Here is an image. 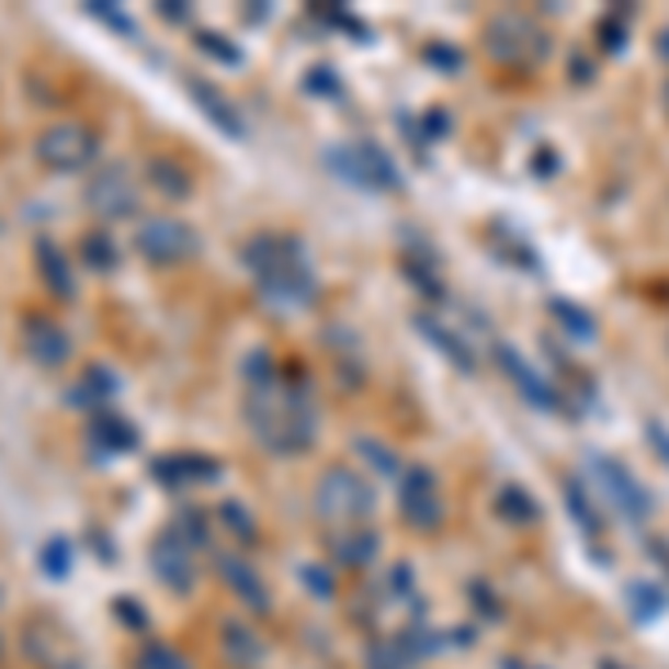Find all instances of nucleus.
Wrapping results in <instances>:
<instances>
[{"mask_svg":"<svg viewBox=\"0 0 669 669\" xmlns=\"http://www.w3.org/2000/svg\"><path fill=\"white\" fill-rule=\"evenodd\" d=\"M224 647H228V656H233L237 665H254V660H263L259 638H254L241 621H228V625H224Z\"/></svg>","mask_w":669,"mask_h":669,"instance_id":"obj_21","label":"nucleus"},{"mask_svg":"<svg viewBox=\"0 0 669 669\" xmlns=\"http://www.w3.org/2000/svg\"><path fill=\"white\" fill-rule=\"evenodd\" d=\"M196 45H201V54H211V58H219V63H228V67H237V63H241V49H237V45H228L219 32H201V36H196Z\"/></svg>","mask_w":669,"mask_h":669,"instance_id":"obj_31","label":"nucleus"},{"mask_svg":"<svg viewBox=\"0 0 669 669\" xmlns=\"http://www.w3.org/2000/svg\"><path fill=\"white\" fill-rule=\"evenodd\" d=\"M401 513H407V522L433 531L442 522V500H438V478L429 474V468H411L407 478H401Z\"/></svg>","mask_w":669,"mask_h":669,"instance_id":"obj_13","label":"nucleus"},{"mask_svg":"<svg viewBox=\"0 0 669 669\" xmlns=\"http://www.w3.org/2000/svg\"><path fill=\"white\" fill-rule=\"evenodd\" d=\"M112 608H116V616H121V625H134V630H144V625H148V616H144V608H139V602H134V598H116V602H112Z\"/></svg>","mask_w":669,"mask_h":669,"instance_id":"obj_35","label":"nucleus"},{"mask_svg":"<svg viewBox=\"0 0 669 669\" xmlns=\"http://www.w3.org/2000/svg\"><path fill=\"white\" fill-rule=\"evenodd\" d=\"M660 49H665V54H669V32H665V36H660Z\"/></svg>","mask_w":669,"mask_h":669,"instance_id":"obj_39","label":"nucleus"},{"mask_svg":"<svg viewBox=\"0 0 669 669\" xmlns=\"http://www.w3.org/2000/svg\"><path fill=\"white\" fill-rule=\"evenodd\" d=\"M86 14L99 19V23H107V27L121 32V36H134V41H139V27H134V19H129L121 5H112V0H94V5H86Z\"/></svg>","mask_w":669,"mask_h":669,"instance_id":"obj_26","label":"nucleus"},{"mask_svg":"<svg viewBox=\"0 0 669 669\" xmlns=\"http://www.w3.org/2000/svg\"><path fill=\"white\" fill-rule=\"evenodd\" d=\"M608 669H621V665H608Z\"/></svg>","mask_w":669,"mask_h":669,"instance_id":"obj_40","label":"nucleus"},{"mask_svg":"<svg viewBox=\"0 0 669 669\" xmlns=\"http://www.w3.org/2000/svg\"><path fill=\"white\" fill-rule=\"evenodd\" d=\"M358 455L362 460H371L375 464V474H401V460H397V451H388V446H379V442H371V438H362L358 442Z\"/></svg>","mask_w":669,"mask_h":669,"instance_id":"obj_28","label":"nucleus"},{"mask_svg":"<svg viewBox=\"0 0 669 669\" xmlns=\"http://www.w3.org/2000/svg\"><path fill=\"white\" fill-rule=\"evenodd\" d=\"M41 571H45L49 580H63L67 571H72V541H67V535H54V541H45V549H41Z\"/></svg>","mask_w":669,"mask_h":669,"instance_id":"obj_24","label":"nucleus"},{"mask_svg":"<svg viewBox=\"0 0 669 669\" xmlns=\"http://www.w3.org/2000/svg\"><path fill=\"white\" fill-rule=\"evenodd\" d=\"M121 393V379L99 362V366H86V375L67 388V407H77V411H103L107 407V397H116Z\"/></svg>","mask_w":669,"mask_h":669,"instance_id":"obj_16","label":"nucleus"},{"mask_svg":"<svg viewBox=\"0 0 669 669\" xmlns=\"http://www.w3.org/2000/svg\"><path fill=\"white\" fill-rule=\"evenodd\" d=\"M81 254H86V263L94 268V273H112V268L121 263V259H116L112 237H107V233H99V228H90V233L81 237Z\"/></svg>","mask_w":669,"mask_h":669,"instance_id":"obj_22","label":"nucleus"},{"mask_svg":"<svg viewBox=\"0 0 669 669\" xmlns=\"http://www.w3.org/2000/svg\"><path fill=\"white\" fill-rule=\"evenodd\" d=\"M246 424L277 455H299L317 442L313 397L299 384V375H282V371L263 384H246Z\"/></svg>","mask_w":669,"mask_h":669,"instance_id":"obj_1","label":"nucleus"},{"mask_svg":"<svg viewBox=\"0 0 669 669\" xmlns=\"http://www.w3.org/2000/svg\"><path fill=\"white\" fill-rule=\"evenodd\" d=\"M304 90H308V94H340V81H334L330 67H317V72H308Z\"/></svg>","mask_w":669,"mask_h":669,"instance_id":"obj_34","label":"nucleus"},{"mask_svg":"<svg viewBox=\"0 0 669 669\" xmlns=\"http://www.w3.org/2000/svg\"><path fill=\"white\" fill-rule=\"evenodd\" d=\"M86 206L99 219H129L139 211V183H134V170L125 161H107L99 166V174L86 183Z\"/></svg>","mask_w":669,"mask_h":669,"instance_id":"obj_7","label":"nucleus"},{"mask_svg":"<svg viewBox=\"0 0 669 669\" xmlns=\"http://www.w3.org/2000/svg\"><path fill=\"white\" fill-rule=\"evenodd\" d=\"M219 576H224V585L241 598V608H250V612H268V585L254 576V567L250 563H241V558H219Z\"/></svg>","mask_w":669,"mask_h":669,"instance_id":"obj_18","label":"nucleus"},{"mask_svg":"<svg viewBox=\"0 0 669 669\" xmlns=\"http://www.w3.org/2000/svg\"><path fill=\"white\" fill-rule=\"evenodd\" d=\"M317 513L330 522H362L375 513V491L358 468H326L317 483Z\"/></svg>","mask_w":669,"mask_h":669,"instance_id":"obj_4","label":"nucleus"},{"mask_svg":"<svg viewBox=\"0 0 669 669\" xmlns=\"http://www.w3.org/2000/svg\"><path fill=\"white\" fill-rule=\"evenodd\" d=\"M416 326H420V334H424V340H433L460 371H474V353H468L464 349V340H460V334H451L442 321H433V317H416Z\"/></svg>","mask_w":669,"mask_h":669,"instance_id":"obj_19","label":"nucleus"},{"mask_svg":"<svg viewBox=\"0 0 669 669\" xmlns=\"http://www.w3.org/2000/svg\"><path fill=\"white\" fill-rule=\"evenodd\" d=\"M152 478L170 491L179 487H201V483H215L219 478V460L201 455V451H174V455H157L152 460Z\"/></svg>","mask_w":669,"mask_h":669,"instance_id":"obj_11","label":"nucleus"},{"mask_svg":"<svg viewBox=\"0 0 669 669\" xmlns=\"http://www.w3.org/2000/svg\"><path fill=\"white\" fill-rule=\"evenodd\" d=\"M304 585H308V589H317L321 598H330V593H334V585L326 580V571H321V567H304Z\"/></svg>","mask_w":669,"mask_h":669,"instance_id":"obj_37","label":"nucleus"},{"mask_svg":"<svg viewBox=\"0 0 669 669\" xmlns=\"http://www.w3.org/2000/svg\"><path fill=\"white\" fill-rule=\"evenodd\" d=\"M563 491H567V500H571V513H576V518L585 522V531H593V535H598L602 518L593 513V504H589V496L580 491V483H576V478H567V487H563Z\"/></svg>","mask_w":669,"mask_h":669,"instance_id":"obj_30","label":"nucleus"},{"mask_svg":"<svg viewBox=\"0 0 669 669\" xmlns=\"http://www.w3.org/2000/svg\"><path fill=\"white\" fill-rule=\"evenodd\" d=\"M134 250H139L148 263H157V268H170V263H188L201 250V237L183 219L152 215V219H144L139 228H134Z\"/></svg>","mask_w":669,"mask_h":669,"instance_id":"obj_6","label":"nucleus"},{"mask_svg":"<svg viewBox=\"0 0 669 669\" xmlns=\"http://www.w3.org/2000/svg\"><path fill=\"white\" fill-rule=\"evenodd\" d=\"M99 157V134L86 121H54L36 134V161L54 174H77L94 166Z\"/></svg>","mask_w":669,"mask_h":669,"instance_id":"obj_3","label":"nucleus"},{"mask_svg":"<svg viewBox=\"0 0 669 669\" xmlns=\"http://www.w3.org/2000/svg\"><path fill=\"white\" fill-rule=\"evenodd\" d=\"M549 308H554V317L576 334V340H593V317H589L585 308H576V304H567V299H554Z\"/></svg>","mask_w":669,"mask_h":669,"instance_id":"obj_27","label":"nucleus"},{"mask_svg":"<svg viewBox=\"0 0 669 669\" xmlns=\"http://www.w3.org/2000/svg\"><path fill=\"white\" fill-rule=\"evenodd\" d=\"M326 161H330L334 174H340L344 183H353V188H366V192H401L397 166L375 144H340V148L326 152Z\"/></svg>","mask_w":669,"mask_h":669,"instance_id":"obj_5","label":"nucleus"},{"mask_svg":"<svg viewBox=\"0 0 669 669\" xmlns=\"http://www.w3.org/2000/svg\"><path fill=\"white\" fill-rule=\"evenodd\" d=\"M496 358H500V371L518 384V393L531 401V407H541V411H558V393H554V384L535 371L513 344H496Z\"/></svg>","mask_w":669,"mask_h":669,"instance_id":"obj_12","label":"nucleus"},{"mask_svg":"<svg viewBox=\"0 0 669 669\" xmlns=\"http://www.w3.org/2000/svg\"><path fill=\"white\" fill-rule=\"evenodd\" d=\"M148 179H152V188H157V192H166V196H174V201H183V196L192 192L188 170H183V166H174V161H166V157H157V161L148 166Z\"/></svg>","mask_w":669,"mask_h":669,"instance_id":"obj_20","label":"nucleus"},{"mask_svg":"<svg viewBox=\"0 0 669 669\" xmlns=\"http://www.w3.org/2000/svg\"><path fill=\"white\" fill-rule=\"evenodd\" d=\"M23 349L45 371H58L67 358H72V340H67V330L54 317H41V313L23 317Z\"/></svg>","mask_w":669,"mask_h":669,"instance_id":"obj_9","label":"nucleus"},{"mask_svg":"<svg viewBox=\"0 0 669 669\" xmlns=\"http://www.w3.org/2000/svg\"><path fill=\"white\" fill-rule=\"evenodd\" d=\"M90 446L99 455H125V451L139 446V429H134L129 420H121V416H112V411H99L90 420Z\"/></svg>","mask_w":669,"mask_h":669,"instance_id":"obj_17","label":"nucleus"},{"mask_svg":"<svg viewBox=\"0 0 669 669\" xmlns=\"http://www.w3.org/2000/svg\"><path fill=\"white\" fill-rule=\"evenodd\" d=\"M375 535L371 531H349L340 545H334V554H340V563H349V567H366L371 558H375Z\"/></svg>","mask_w":669,"mask_h":669,"instance_id":"obj_25","label":"nucleus"},{"mask_svg":"<svg viewBox=\"0 0 669 669\" xmlns=\"http://www.w3.org/2000/svg\"><path fill=\"white\" fill-rule=\"evenodd\" d=\"M134 669H192V665L170 643H144L139 656H134Z\"/></svg>","mask_w":669,"mask_h":669,"instance_id":"obj_23","label":"nucleus"},{"mask_svg":"<svg viewBox=\"0 0 669 669\" xmlns=\"http://www.w3.org/2000/svg\"><path fill=\"white\" fill-rule=\"evenodd\" d=\"M589 474L598 478L602 496H608L612 504H621L625 518H634V522H647L651 518V496L634 483V474H630L625 464H616L612 455H589Z\"/></svg>","mask_w":669,"mask_h":669,"instance_id":"obj_8","label":"nucleus"},{"mask_svg":"<svg viewBox=\"0 0 669 669\" xmlns=\"http://www.w3.org/2000/svg\"><path fill=\"white\" fill-rule=\"evenodd\" d=\"M241 263L254 273L259 291L282 308H308L317 299V277L308 268V254L286 233H254L241 246Z\"/></svg>","mask_w":669,"mask_h":669,"instance_id":"obj_2","label":"nucleus"},{"mask_svg":"<svg viewBox=\"0 0 669 669\" xmlns=\"http://www.w3.org/2000/svg\"><path fill=\"white\" fill-rule=\"evenodd\" d=\"M500 509H504L509 518H518V522L535 518V500H531L526 491H518V487H504V491H500Z\"/></svg>","mask_w":669,"mask_h":669,"instance_id":"obj_33","label":"nucleus"},{"mask_svg":"<svg viewBox=\"0 0 669 669\" xmlns=\"http://www.w3.org/2000/svg\"><path fill=\"white\" fill-rule=\"evenodd\" d=\"M188 94H192V103H196L201 112H206V121H211L219 134H228V139H246V121H241L237 103H233L219 86L201 81V77H188Z\"/></svg>","mask_w":669,"mask_h":669,"instance_id":"obj_14","label":"nucleus"},{"mask_svg":"<svg viewBox=\"0 0 669 669\" xmlns=\"http://www.w3.org/2000/svg\"><path fill=\"white\" fill-rule=\"evenodd\" d=\"M36 268H41V282L54 299L72 304L77 299V277H72V263H67L63 246L49 241V237H36Z\"/></svg>","mask_w":669,"mask_h":669,"instance_id":"obj_15","label":"nucleus"},{"mask_svg":"<svg viewBox=\"0 0 669 669\" xmlns=\"http://www.w3.org/2000/svg\"><path fill=\"white\" fill-rule=\"evenodd\" d=\"M157 14L166 19V23H188V5H183V0H166V5H157Z\"/></svg>","mask_w":669,"mask_h":669,"instance_id":"obj_38","label":"nucleus"},{"mask_svg":"<svg viewBox=\"0 0 669 669\" xmlns=\"http://www.w3.org/2000/svg\"><path fill=\"white\" fill-rule=\"evenodd\" d=\"M219 513H224V522L241 535V541H254V518H250V509L241 504V500H224L219 504Z\"/></svg>","mask_w":669,"mask_h":669,"instance_id":"obj_32","label":"nucleus"},{"mask_svg":"<svg viewBox=\"0 0 669 669\" xmlns=\"http://www.w3.org/2000/svg\"><path fill=\"white\" fill-rule=\"evenodd\" d=\"M647 442L656 446V455L669 464V429L660 424V420H647Z\"/></svg>","mask_w":669,"mask_h":669,"instance_id":"obj_36","label":"nucleus"},{"mask_svg":"<svg viewBox=\"0 0 669 669\" xmlns=\"http://www.w3.org/2000/svg\"><path fill=\"white\" fill-rule=\"evenodd\" d=\"M174 531L183 535V541H188L192 549H201V545L211 541V526H206V518H201L196 509H183V513H179V522H174Z\"/></svg>","mask_w":669,"mask_h":669,"instance_id":"obj_29","label":"nucleus"},{"mask_svg":"<svg viewBox=\"0 0 669 669\" xmlns=\"http://www.w3.org/2000/svg\"><path fill=\"white\" fill-rule=\"evenodd\" d=\"M152 571H157V580L166 585V589H174V593H192V585H196V567H192V545L183 541V535L170 526L161 541L152 545Z\"/></svg>","mask_w":669,"mask_h":669,"instance_id":"obj_10","label":"nucleus"}]
</instances>
